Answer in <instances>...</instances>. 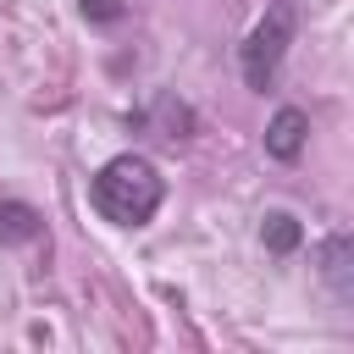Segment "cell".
Returning <instances> with one entry per match:
<instances>
[{
  "instance_id": "1",
  "label": "cell",
  "mask_w": 354,
  "mask_h": 354,
  "mask_svg": "<svg viewBox=\"0 0 354 354\" xmlns=\"http://www.w3.org/2000/svg\"><path fill=\"white\" fill-rule=\"evenodd\" d=\"M88 199H94V210L111 227H149L155 210H160V199H166V177H160V166L149 155H133L127 149V155H111L94 171Z\"/></svg>"
},
{
  "instance_id": "2",
  "label": "cell",
  "mask_w": 354,
  "mask_h": 354,
  "mask_svg": "<svg viewBox=\"0 0 354 354\" xmlns=\"http://www.w3.org/2000/svg\"><path fill=\"white\" fill-rule=\"evenodd\" d=\"M293 0H271L266 6V17L243 33V44H238V72H243V83L254 88V94H266L271 83H277V72H282V61H288V44H293Z\"/></svg>"
},
{
  "instance_id": "3",
  "label": "cell",
  "mask_w": 354,
  "mask_h": 354,
  "mask_svg": "<svg viewBox=\"0 0 354 354\" xmlns=\"http://www.w3.org/2000/svg\"><path fill=\"white\" fill-rule=\"evenodd\" d=\"M304 144H310V116L299 105H277L271 122H266V155L282 160V166H293L304 155Z\"/></svg>"
},
{
  "instance_id": "4",
  "label": "cell",
  "mask_w": 354,
  "mask_h": 354,
  "mask_svg": "<svg viewBox=\"0 0 354 354\" xmlns=\"http://www.w3.org/2000/svg\"><path fill=\"white\" fill-rule=\"evenodd\" d=\"M321 282L332 288V299L337 304H348L354 299V238L337 227V232H326V243H321Z\"/></svg>"
},
{
  "instance_id": "5",
  "label": "cell",
  "mask_w": 354,
  "mask_h": 354,
  "mask_svg": "<svg viewBox=\"0 0 354 354\" xmlns=\"http://www.w3.org/2000/svg\"><path fill=\"white\" fill-rule=\"evenodd\" d=\"M138 122H144V127H155V138H171V144L194 133V111H188L177 94H155V100H149V111H144Z\"/></svg>"
},
{
  "instance_id": "6",
  "label": "cell",
  "mask_w": 354,
  "mask_h": 354,
  "mask_svg": "<svg viewBox=\"0 0 354 354\" xmlns=\"http://www.w3.org/2000/svg\"><path fill=\"white\" fill-rule=\"evenodd\" d=\"M299 238H304L299 216H288V210H266V216H260V243H266L271 254H293Z\"/></svg>"
},
{
  "instance_id": "7",
  "label": "cell",
  "mask_w": 354,
  "mask_h": 354,
  "mask_svg": "<svg viewBox=\"0 0 354 354\" xmlns=\"http://www.w3.org/2000/svg\"><path fill=\"white\" fill-rule=\"evenodd\" d=\"M39 232H44V221L22 199H0V243H33Z\"/></svg>"
},
{
  "instance_id": "8",
  "label": "cell",
  "mask_w": 354,
  "mask_h": 354,
  "mask_svg": "<svg viewBox=\"0 0 354 354\" xmlns=\"http://www.w3.org/2000/svg\"><path fill=\"white\" fill-rule=\"evenodd\" d=\"M77 11H83L88 22H100V28H111V22L127 17V0H77Z\"/></svg>"
}]
</instances>
